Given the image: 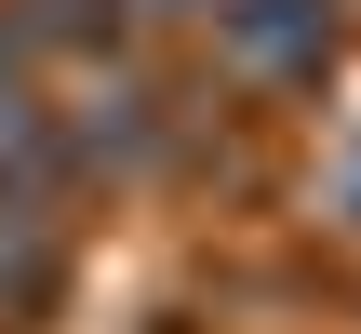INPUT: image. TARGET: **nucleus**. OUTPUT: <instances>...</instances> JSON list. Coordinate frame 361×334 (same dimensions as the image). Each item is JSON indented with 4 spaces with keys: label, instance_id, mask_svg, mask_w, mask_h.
Masks as SVG:
<instances>
[{
    "label": "nucleus",
    "instance_id": "1",
    "mask_svg": "<svg viewBox=\"0 0 361 334\" xmlns=\"http://www.w3.org/2000/svg\"><path fill=\"white\" fill-rule=\"evenodd\" d=\"M228 40H241V67H255V80H295V67L322 54V0H241V13H228Z\"/></svg>",
    "mask_w": 361,
    "mask_h": 334
}]
</instances>
